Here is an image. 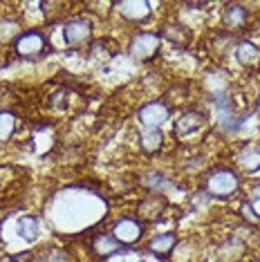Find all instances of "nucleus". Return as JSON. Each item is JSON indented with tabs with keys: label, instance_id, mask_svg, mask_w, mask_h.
<instances>
[{
	"label": "nucleus",
	"instance_id": "1",
	"mask_svg": "<svg viewBox=\"0 0 260 262\" xmlns=\"http://www.w3.org/2000/svg\"><path fill=\"white\" fill-rule=\"evenodd\" d=\"M238 188H240V177H238V172L231 168H215L206 177V190H209V195H213V198L227 200V198H231V195H235Z\"/></svg>",
	"mask_w": 260,
	"mask_h": 262
},
{
	"label": "nucleus",
	"instance_id": "2",
	"mask_svg": "<svg viewBox=\"0 0 260 262\" xmlns=\"http://www.w3.org/2000/svg\"><path fill=\"white\" fill-rule=\"evenodd\" d=\"M159 45H162L159 34L139 32V34H135V36H133V40H130L128 52H130V56L137 58V61H150V58L157 56Z\"/></svg>",
	"mask_w": 260,
	"mask_h": 262
},
{
	"label": "nucleus",
	"instance_id": "3",
	"mask_svg": "<svg viewBox=\"0 0 260 262\" xmlns=\"http://www.w3.org/2000/svg\"><path fill=\"white\" fill-rule=\"evenodd\" d=\"M137 117H139L144 130H159L170 119V108L164 101H150V103L141 105Z\"/></svg>",
	"mask_w": 260,
	"mask_h": 262
},
{
	"label": "nucleus",
	"instance_id": "4",
	"mask_svg": "<svg viewBox=\"0 0 260 262\" xmlns=\"http://www.w3.org/2000/svg\"><path fill=\"white\" fill-rule=\"evenodd\" d=\"M45 47H47V43H45V36L40 32H25V34H20V36L16 38V43H14L16 54L23 56V58L43 56Z\"/></svg>",
	"mask_w": 260,
	"mask_h": 262
},
{
	"label": "nucleus",
	"instance_id": "5",
	"mask_svg": "<svg viewBox=\"0 0 260 262\" xmlns=\"http://www.w3.org/2000/svg\"><path fill=\"white\" fill-rule=\"evenodd\" d=\"M206 126V117L202 112H195V110H188L184 112L175 123V137L177 139H188V137L198 135L200 130Z\"/></svg>",
	"mask_w": 260,
	"mask_h": 262
},
{
	"label": "nucleus",
	"instance_id": "6",
	"mask_svg": "<svg viewBox=\"0 0 260 262\" xmlns=\"http://www.w3.org/2000/svg\"><path fill=\"white\" fill-rule=\"evenodd\" d=\"M63 34H65V43L70 47L83 45L85 40H90V36H92V20H88V18L70 20L68 25H65Z\"/></svg>",
	"mask_w": 260,
	"mask_h": 262
},
{
	"label": "nucleus",
	"instance_id": "7",
	"mask_svg": "<svg viewBox=\"0 0 260 262\" xmlns=\"http://www.w3.org/2000/svg\"><path fill=\"white\" fill-rule=\"evenodd\" d=\"M141 224L133 217H121L117 220L115 226H112V235L119 244H135L141 237Z\"/></svg>",
	"mask_w": 260,
	"mask_h": 262
},
{
	"label": "nucleus",
	"instance_id": "8",
	"mask_svg": "<svg viewBox=\"0 0 260 262\" xmlns=\"http://www.w3.org/2000/svg\"><path fill=\"white\" fill-rule=\"evenodd\" d=\"M233 56L238 65L247 70H253L260 65V47L251 40H240V43H233Z\"/></svg>",
	"mask_w": 260,
	"mask_h": 262
},
{
	"label": "nucleus",
	"instance_id": "9",
	"mask_svg": "<svg viewBox=\"0 0 260 262\" xmlns=\"http://www.w3.org/2000/svg\"><path fill=\"white\" fill-rule=\"evenodd\" d=\"M115 7L130 23H141V20L150 18V5L146 0H126V3H117Z\"/></svg>",
	"mask_w": 260,
	"mask_h": 262
},
{
	"label": "nucleus",
	"instance_id": "10",
	"mask_svg": "<svg viewBox=\"0 0 260 262\" xmlns=\"http://www.w3.org/2000/svg\"><path fill=\"white\" fill-rule=\"evenodd\" d=\"M159 38H166L168 43H173L175 47H186L191 43V29L184 27L182 23H166L162 29V36Z\"/></svg>",
	"mask_w": 260,
	"mask_h": 262
},
{
	"label": "nucleus",
	"instance_id": "11",
	"mask_svg": "<svg viewBox=\"0 0 260 262\" xmlns=\"http://www.w3.org/2000/svg\"><path fill=\"white\" fill-rule=\"evenodd\" d=\"M119 249H121V244L115 240V235L112 233H99L92 240V253L97 255L99 260L110 258V255H115Z\"/></svg>",
	"mask_w": 260,
	"mask_h": 262
},
{
	"label": "nucleus",
	"instance_id": "12",
	"mask_svg": "<svg viewBox=\"0 0 260 262\" xmlns=\"http://www.w3.org/2000/svg\"><path fill=\"white\" fill-rule=\"evenodd\" d=\"M164 211H166V200H164L162 195H148V198L139 204V215L144 220H148V222L159 220L164 215Z\"/></svg>",
	"mask_w": 260,
	"mask_h": 262
},
{
	"label": "nucleus",
	"instance_id": "13",
	"mask_svg": "<svg viewBox=\"0 0 260 262\" xmlns=\"http://www.w3.org/2000/svg\"><path fill=\"white\" fill-rule=\"evenodd\" d=\"M235 162H238V166L245 172H258L260 170V146H256V144L242 146Z\"/></svg>",
	"mask_w": 260,
	"mask_h": 262
},
{
	"label": "nucleus",
	"instance_id": "14",
	"mask_svg": "<svg viewBox=\"0 0 260 262\" xmlns=\"http://www.w3.org/2000/svg\"><path fill=\"white\" fill-rule=\"evenodd\" d=\"M222 25L227 29H231V32L245 27L247 25V11H245V7H242V5H229V7L224 9V14H222Z\"/></svg>",
	"mask_w": 260,
	"mask_h": 262
},
{
	"label": "nucleus",
	"instance_id": "15",
	"mask_svg": "<svg viewBox=\"0 0 260 262\" xmlns=\"http://www.w3.org/2000/svg\"><path fill=\"white\" fill-rule=\"evenodd\" d=\"M175 244H177V235L175 233H162V235L153 237L150 244H148V249L155 255H168L175 249Z\"/></svg>",
	"mask_w": 260,
	"mask_h": 262
},
{
	"label": "nucleus",
	"instance_id": "16",
	"mask_svg": "<svg viewBox=\"0 0 260 262\" xmlns=\"http://www.w3.org/2000/svg\"><path fill=\"white\" fill-rule=\"evenodd\" d=\"M141 150L144 152H148V155H155V152H159L162 150V133L159 130H144L141 133Z\"/></svg>",
	"mask_w": 260,
	"mask_h": 262
},
{
	"label": "nucleus",
	"instance_id": "17",
	"mask_svg": "<svg viewBox=\"0 0 260 262\" xmlns=\"http://www.w3.org/2000/svg\"><path fill=\"white\" fill-rule=\"evenodd\" d=\"M18 233L23 240L27 242H34L38 237V217L34 215H23L20 222H18Z\"/></svg>",
	"mask_w": 260,
	"mask_h": 262
},
{
	"label": "nucleus",
	"instance_id": "18",
	"mask_svg": "<svg viewBox=\"0 0 260 262\" xmlns=\"http://www.w3.org/2000/svg\"><path fill=\"white\" fill-rule=\"evenodd\" d=\"M14 130H16V117L11 112H0V144L11 139Z\"/></svg>",
	"mask_w": 260,
	"mask_h": 262
},
{
	"label": "nucleus",
	"instance_id": "19",
	"mask_svg": "<svg viewBox=\"0 0 260 262\" xmlns=\"http://www.w3.org/2000/svg\"><path fill=\"white\" fill-rule=\"evenodd\" d=\"M20 36V32H18V25H16L14 20H0V40H5V43H7V40H14L16 43V38Z\"/></svg>",
	"mask_w": 260,
	"mask_h": 262
},
{
	"label": "nucleus",
	"instance_id": "20",
	"mask_svg": "<svg viewBox=\"0 0 260 262\" xmlns=\"http://www.w3.org/2000/svg\"><path fill=\"white\" fill-rule=\"evenodd\" d=\"M40 262H70V253L61 247H50L47 251L43 253Z\"/></svg>",
	"mask_w": 260,
	"mask_h": 262
},
{
	"label": "nucleus",
	"instance_id": "21",
	"mask_svg": "<svg viewBox=\"0 0 260 262\" xmlns=\"http://www.w3.org/2000/svg\"><path fill=\"white\" fill-rule=\"evenodd\" d=\"M144 184H146L148 188H159V186L164 188V186H168V182L164 180V177L159 175V172H148V175L144 177Z\"/></svg>",
	"mask_w": 260,
	"mask_h": 262
},
{
	"label": "nucleus",
	"instance_id": "22",
	"mask_svg": "<svg viewBox=\"0 0 260 262\" xmlns=\"http://www.w3.org/2000/svg\"><path fill=\"white\" fill-rule=\"evenodd\" d=\"M251 200L253 202H260V184H256V186L251 188Z\"/></svg>",
	"mask_w": 260,
	"mask_h": 262
},
{
	"label": "nucleus",
	"instance_id": "23",
	"mask_svg": "<svg viewBox=\"0 0 260 262\" xmlns=\"http://www.w3.org/2000/svg\"><path fill=\"white\" fill-rule=\"evenodd\" d=\"M0 262H3V260H0Z\"/></svg>",
	"mask_w": 260,
	"mask_h": 262
}]
</instances>
